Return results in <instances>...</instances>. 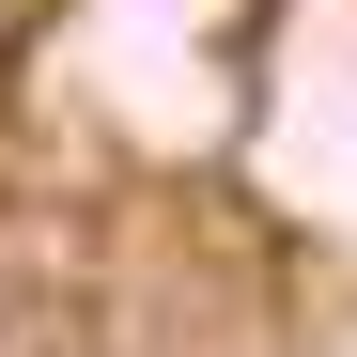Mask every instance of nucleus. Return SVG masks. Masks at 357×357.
Instances as JSON below:
<instances>
[]
</instances>
